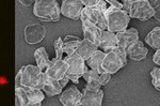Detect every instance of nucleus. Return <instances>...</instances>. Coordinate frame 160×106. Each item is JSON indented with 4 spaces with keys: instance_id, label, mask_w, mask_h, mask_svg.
Instances as JSON below:
<instances>
[{
    "instance_id": "nucleus-1",
    "label": "nucleus",
    "mask_w": 160,
    "mask_h": 106,
    "mask_svg": "<svg viewBox=\"0 0 160 106\" xmlns=\"http://www.w3.org/2000/svg\"><path fill=\"white\" fill-rule=\"evenodd\" d=\"M33 13L43 22H58L61 15L57 0H35Z\"/></svg>"
},
{
    "instance_id": "nucleus-2",
    "label": "nucleus",
    "mask_w": 160,
    "mask_h": 106,
    "mask_svg": "<svg viewBox=\"0 0 160 106\" xmlns=\"http://www.w3.org/2000/svg\"><path fill=\"white\" fill-rule=\"evenodd\" d=\"M105 16L107 22V30L113 33H118L126 29L130 20L129 14L127 12L111 6L105 11Z\"/></svg>"
},
{
    "instance_id": "nucleus-3",
    "label": "nucleus",
    "mask_w": 160,
    "mask_h": 106,
    "mask_svg": "<svg viewBox=\"0 0 160 106\" xmlns=\"http://www.w3.org/2000/svg\"><path fill=\"white\" fill-rule=\"evenodd\" d=\"M64 60L68 64V71H66L65 75L68 77L69 81L76 84L79 82V78L81 77L82 73L88 68V66H86V61L76 53L68 56Z\"/></svg>"
},
{
    "instance_id": "nucleus-4",
    "label": "nucleus",
    "mask_w": 160,
    "mask_h": 106,
    "mask_svg": "<svg viewBox=\"0 0 160 106\" xmlns=\"http://www.w3.org/2000/svg\"><path fill=\"white\" fill-rule=\"evenodd\" d=\"M128 14L130 19H137L145 22L154 17V15L156 14V10L152 8L146 0H137L131 3Z\"/></svg>"
},
{
    "instance_id": "nucleus-5",
    "label": "nucleus",
    "mask_w": 160,
    "mask_h": 106,
    "mask_svg": "<svg viewBox=\"0 0 160 106\" xmlns=\"http://www.w3.org/2000/svg\"><path fill=\"white\" fill-rule=\"evenodd\" d=\"M124 66L122 58L115 50H111L108 53H105V57L102 59V69L105 72L109 74L117 73L120 69Z\"/></svg>"
},
{
    "instance_id": "nucleus-6",
    "label": "nucleus",
    "mask_w": 160,
    "mask_h": 106,
    "mask_svg": "<svg viewBox=\"0 0 160 106\" xmlns=\"http://www.w3.org/2000/svg\"><path fill=\"white\" fill-rule=\"evenodd\" d=\"M83 7L80 0H63L60 7V14L69 19H78Z\"/></svg>"
},
{
    "instance_id": "nucleus-7",
    "label": "nucleus",
    "mask_w": 160,
    "mask_h": 106,
    "mask_svg": "<svg viewBox=\"0 0 160 106\" xmlns=\"http://www.w3.org/2000/svg\"><path fill=\"white\" fill-rule=\"evenodd\" d=\"M42 72V70L38 66H22V81L20 85L25 87H33L35 88L38 77Z\"/></svg>"
},
{
    "instance_id": "nucleus-8",
    "label": "nucleus",
    "mask_w": 160,
    "mask_h": 106,
    "mask_svg": "<svg viewBox=\"0 0 160 106\" xmlns=\"http://www.w3.org/2000/svg\"><path fill=\"white\" fill-rule=\"evenodd\" d=\"M46 34V29L40 24H32L26 26L24 30L25 41L28 44H38L44 40Z\"/></svg>"
},
{
    "instance_id": "nucleus-9",
    "label": "nucleus",
    "mask_w": 160,
    "mask_h": 106,
    "mask_svg": "<svg viewBox=\"0 0 160 106\" xmlns=\"http://www.w3.org/2000/svg\"><path fill=\"white\" fill-rule=\"evenodd\" d=\"M104 99V91L102 90H91L86 87L81 93L79 105L82 106H100L102 104Z\"/></svg>"
},
{
    "instance_id": "nucleus-10",
    "label": "nucleus",
    "mask_w": 160,
    "mask_h": 106,
    "mask_svg": "<svg viewBox=\"0 0 160 106\" xmlns=\"http://www.w3.org/2000/svg\"><path fill=\"white\" fill-rule=\"evenodd\" d=\"M115 34H117L118 39V47L122 48L125 51L133 42L139 40V32L135 28H130V29L126 28V29L115 33Z\"/></svg>"
},
{
    "instance_id": "nucleus-11",
    "label": "nucleus",
    "mask_w": 160,
    "mask_h": 106,
    "mask_svg": "<svg viewBox=\"0 0 160 106\" xmlns=\"http://www.w3.org/2000/svg\"><path fill=\"white\" fill-rule=\"evenodd\" d=\"M80 99H81V92L75 85L60 93V102L64 106H78Z\"/></svg>"
},
{
    "instance_id": "nucleus-12",
    "label": "nucleus",
    "mask_w": 160,
    "mask_h": 106,
    "mask_svg": "<svg viewBox=\"0 0 160 106\" xmlns=\"http://www.w3.org/2000/svg\"><path fill=\"white\" fill-rule=\"evenodd\" d=\"M68 71V64H66L65 60L63 59H52L50 60V64L47 69H46V73L49 77L53 79H59L62 76H64Z\"/></svg>"
},
{
    "instance_id": "nucleus-13",
    "label": "nucleus",
    "mask_w": 160,
    "mask_h": 106,
    "mask_svg": "<svg viewBox=\"0 0 160 106\" xmlns=\"http://www.w3.org/2000/svg\"><path fill=\"white\" fill-rule=\"evenodd\" d=\"M126 54H127V56L129 57L131 60L141 61L148 57V50L144 46L143 42H141L140 40H137L136 42H133L127 48Z\"/></svg>"
},
{
    "instance_id": "nucleus-14",
    "label": "nucleus",
    "mask_w": 160,
    "mask_h": 106,
    "mask_svg": "<svg viewBox=\"0 0 160 106\" xmlns=\"http://www.w3.org/2000/svg\"><path fill=\"white\" fill-rule=\"evenodd\" d=\"M99 47L104 53H108L112 48L118 46V39L117 34L109 30H102L100 34V41H99Z\"/></svg>"
},
{
    "instance_id": "nucleus-15",
    "label": "nucleus",
    "mask_w": 160,
    "mask_h": 106,
    "mask_svg": "<svg viewBox=\"0 0 160 106\" xmlns=\"http://www.w3.org/2000/svg\"><path fill=\"white\" fill-rule=\"evenodd\" d=\"M97 50H98V46L93 44L92 42H90L87 39H83V40H81V42H80L75 53L78 54V55L86 61L87 59L90 58L91 55H93Z\"/></svg>"
},
{
    "instance_id": "nucleus-16",
    "label": "nucleus",
    "mask_w": 160,
    "mask_h": 106,
    "mask_svg": "<svg viewBox=\"0 0 160 106\" xmlns=\"http://www.w3.org/2000/svg\"><path fill=\"white\" fill-rule=\"evenodd\" d=\"M27 94L28 105L30 106H38L42 104L43 100L45 99V94L42 92L41 89H37L33 87H25L22 86Z\"/></svg>"
},
{
    "instance_id": "nucleus-17",
    "label": "nucleus",
    "mask_w": 160,
    "mask_h": 106,
    "mask_svg": "<svg viewBox=\"0 0 160 106\" xmlns=\"http://www.w3.org/2000/svg\"><path fill=\"white\" fill-rule=\"evenodd\" d=\"M81 77H83V79L88 82L87 88L91 90H98L100 89V84H99V73L95 70L88 69L82 73Z\"/></svg>"
},
{
    "instance_id": "nucleus-18",
    "label": "nucleus",
    "mask_w": 160,
    "mask_h": 106,
    "mask_svg": "<svg viewBox=\"0 0 160 106\" xmlns=\"http://www.w3.org/2000/svg\"><path fill=\"white\" fill-rule=\"evenodd\" d=\"M104 57H105L104 51L97 50L93 55H91L90 58L87 59L86 62L90 69L95 70V71H97L100 74L102 72H105L104 69H102V59H104Z\"/></svg>"
},
{
    "instance_id": "nucleus-19",
    "label": "nucleus",
    "mask_w": 160,
    "mask_h": 106,
    "mask_svg": "<svg viewBox=\"0 0 160 106\" xmlns=\"http://www.w3.org/2000/svg\"><path fill=\"white\" fill-rule=\"evenodd\" d=\"M62 89H63V88L60 86L58 79H53L49 76L47 77L45 85H44V87L42 88V90L45 92L46 95H48V97H55L57 94H60L62 92Z\"/></svg>"
},
{
    "instance_id": "nucleus-20",
    "label": "nucleus",
    "mask_w": 160,
    "mask_h": 106,
    "mask_svg": "<svg viewBox=\"0 0 160 106\" xmlns=\"http://www.w3.org/2000/svg\"><path fill=\"white\" fill-rule=\"evenodd\" d=\"M81 42L79 38L75 35H66L64 40H62V47H63V53H66V55L69 56L76 51L77 47Z\"/></svg>"
},
{
    "instance_id": "nucleus-21",
    "label": "nucleus",
    "mask_w": 160,
    "mask_h": 106,
    "mask_svg": "<svg viewBox=\"0 0 160 106\" xmlns=\"http://www.w3.org/2000/svg\"><path fill=\"white\" fill-rule=\"evenodd\" d=\"M34 59L37 61V66L42 71H46V69L50 64V59L48 58L47 51H46L45 47H40L34 51Z\"/></svg>"
},
{
    "instance_id": "nucleus-22",
    "label": "nucleus",
    "mask_w": 160,
    "mask_h": 106,
    "mask_svg": "<svg viewBox=\"0 0 160 106\" xmlns=\"http://www.w3.org/2000/svg\"><path fill=\"white\" fill-rule=\"evenodd\" d=\"M102 30L98 28L97 26H90V27L83 28V35L84 39L89 40L90 42L98 46L99 41H100V34H102Z\"/></svg>"
},
{
    "instance_id": "nucleus-23",
    "label": "nucleus",
    "mask_w": 160,
    "mask_h": 106,
    "mask_svg": "<svg viewBox=\"0 0 160 106\" xmlns=\"http://www.w3.org/2000/svg\"><path fill=\"white\" fill-rule=\"evenodd\" d=\"M145 43H148L154 50H159L160 47V28L156 27L148 33L145 37Z\"/></svg>"
},
{
    "instance_id": "nucleus-24",
    "label": "nucleus",
    "mask_w": 160,
    "mask_h": 106,
    "mask_svg": "<svg viewBox=\"0 0 160 106\" xmlns=\"http://www.w3.org/2000/svg\"><path fill=\"white\" fill-rule=\"evenodd\" d=\"M15 97H16V104L17 106H28V99H27V94L24 89V87H16L15 88Z\"/></svg>"
},
{
    "instance_id": "nucleus-25",
    "label": "nucleus",
    "mask_w": 160,
    "mask_h": 106,
    "mask_svg": "<svg viewBox=\"0 0 160 106\" xmlns=\"http://www.w3.org/2000/svg\"><path fill=\"white\" fill-rule=\"evenodd\" d=\"M151 76H152V82H153L154 87L157 90H160V69L154 68L151 71Z\"/></svg>"
},
{
    "instance_id": "nucleus-26",
    "label": "nucleus",
    "mask_w": 160,
    "mask_h": 106,
    "mask_svg": "<svg viewBox=\"0 0 160 106\" xmlns=\"http://www.w3.org/2000/svg\"><path fill=\"white\" fill-rule=\"evenodd\" d=\"M53 48L56 51V58L61 59L63 56V47H62V39L59 38L53 42Z\"/></svg>"
},
{
    "instance_id": "nucleus-27",
    "label": "nucleus",
    "mask_w": 160,
    "mask_h": 106,
    "mask_svg": "<svg viewBox=\"0 0 160 106\" xmlns=\"http://www.w3.org/2000/svg\"><path fill=\"white\" fill-rule=\"evenodd\" d=\"M111 78V74L107 73V72H102V73L99 74V84L100 86H104V85L107 84L108 82L110 81Z\"/></svg>"
},
{
    "instance_id": "nucleus-28",
    "label": "nucleus",
    "mask_w": 160,
    "mask_h": 106,
    "mask_svg": "<svg viewBox=\"0 0 160 106\" xmlns=\"http://www.w3.org/2000/svg\"><path fill=\"white\" fill-rule=\"evenodd\" d=\"M135 1H137V0H122V6H123L124 11H126L128 13L131 3H132V2H135Z\"/></svg>"
},
{
    "instance_id": "nucleus-29",
    "label": "nucleus",
    "mask_w": 160,
    "mask_h": 106,
    "mask_svg": "<svg viewBox=\"0 0 160 106\" xmlns=\"http://www.w3.org/2000/svg\"><path fill=\"white\" fill-rule=\"evenodd\" d=\"M106 2H108V3H110L111 7L113 8H117V9H120V10H123V6L121 2H118V0H105Z\"/></svg>"
},
{
    "instance_id": "nucleus-30",
    "label": "nucleus",
    "mask_w": 160,
    "mask_h": 106,
    "mask_svg": "<svg viewBox=\"0 0 160 106\" xmlns=\"http://www.w3.org/2000/svg\"><path fill=\"white\" fill-rule=\"evenodd\" d=\"M84 7H94L98 3L99 0H80Z\"/></svg>"
},
{
    "instance_id": "nucleus-31",
    "label": "nucleus",
    "mask_w": 160,
    "mask_h": 106,
    "mask_svg": "<svg viewBox=\"0 0 160 106\" xmlns=\"http://www.w3.org/2000/svg\"><path fill=\"white\" fill-rule=\"evenodd\" d=\"M58 82H59V84H60V86L62 88H64L68 85V82H69V79H68V77L66 76V75H64V76H62L61 78H59L58 79Z\"/></svg>"
},
{
    "instance_id": "nucleus-32",
    "label": "nucleus",
    "mask_w": 160,
    "mask_h": 106,
    "mask_svg": "<svg viewBox=\"0 0 160 106\" xmlns=\"http://www.w3.org/2000/svg\"><path fill=\"white\" fill-rule=\"evenodd\" d=\"M20 81H22V68L19 69V71L17 72V75L15 77V88L16 87H20Z\"/></svg>"
},
{
    "instance_id": "nucleus-33",
    "label": "nucleus",
    "mask_w": 160,
    "mask_h": 106,
    "mask_svg": "<svg viewBox=\"0 0 160 106\" xmlns=\"http://www.w3.org/2000/svg\"><path fill=\"white\" fill-rule=\"evenodd\" d=\"M153 61L157 66L160 64V50H156V53H155L153 56Z\"/></svg>"
},
{
    "instance_id": "nucleus-34",
    "label": "nucleus",
    "mask_w": 160,
    "mask_h": 106,
    "mask_svg": "<svg viewBox=\"0 0 160 106\" xmlns=\"http://www.w3.org/2000/svg\"><path fill=\"white\" fill-rule=\"evenodd\" d=\"M149 4H151L152 8H154L155 10L158 9L159 8V3H160V0H146Z\"/></svg>"
},
{
    "instance_id": "nucleus-35",
    "label": "nucleus",
    "mask_w": 160,
    "mask_h": 106,
    "mask_svg": "<svg viewBox=\"0 0 160 106\" xmlns=\"http://www.w3.org/2000/svg\"><path fill=\"white\" fill-rule=\"evenodd\" d=\"M35 0H19V3H22L25 7H30L32 3H34Z\"/></svg>"
}]
</instances>
